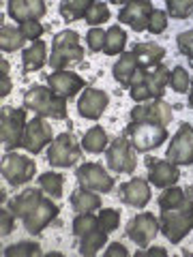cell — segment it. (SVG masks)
<instances>
[{
    "label": "cell",
    "mask_w": 193,
    "mask_h": 257,
    "mask_svg": "<svg viewBox=\"0 0 193 257\" xmlns=\"http://www.w3.org/2000/svg\"><path fill=\"white\" fill-rule=\"evenodd\" d=\"M159 231L172 244H178L180 240L193 231V195L189 193L182 204L174 208H163L159 214Z\"/></svg>",
    "instance_id": "6da1fadb"
},
{
    "label": "cell",
    "mask_w": 193,
    "mask_h": 257,
    "mask_svg": "<svg viewBox=\"0 0 193 257\" xmlns=\"http://www.w3.org/2000/svg\"><path fill=\"white\" fill-rule=\"evenodd\" d=\"M170 73L172 71L165 67L163 62L155 69H146V71H138L133 77L131 86H129V94H131L133 101L144 103L148 99H161L165 92V86L170 84Z\"/></svg>",
    "instance_id": "7a4b0ae2"
},
{
    "label": "cell",
    "mask_w": 193,
    "mask_h": 257,
    "mask_svg": "<svg viewBox=\"0 0 193 257\" xmlns=\"http://www.w3.org/2000/svg\"><path fill=\"white\" fill-rule=\"evenodd\" d=\"M24 107L37 111V116L41 118H56V120L67 118V99L45 86L28 88L26 94H24Z\"/></svg>",
    "instance_id": "3957f363"
},
{
    "label": "cell",
    "mask_w": 193,
    "mask_h": 257,
    "mask_svg": "<svg viewBox=\"0 0 193 257\" xmlns=\"http://www.w3.org/2000/svg\"><path fill=\"white\" fill-rule=\"evenodd\" d=\"M73 236L79 240V253L86 257L96 255L108 242V231L101 227L99 216L90 212L77 214L73 219Z\"/></svg>",
    "instance_id": "277c9868"
},
{
    "label": "cell",
    "mask_w": 193,
    "mask_h": 257,
    "mask_svg": "<svg viewBox=\"0 0 193 257\" xmlns=\"http://www.w3.org/2000/svg\"><path fill=\"white\" fill-rule=\"evenodd\" d=\"M84 60V47L79 45V35L75 30H62L54 35L52 41V56L50 67L54 71H64L71 64H77Z\"/></svg>",
    "instance_id": "5b68a950"
},
{
    "label": "cell",
    "mask_w": 193,
    "mask_h": 257,
    "mask_svg": "<svg viewBox=\"0 0 193 257\" xmlns=\"http://www.w3.org/2000/svg\"><path fill=\"white\" fill-rule=\"evenodd\" d=\"M26 109L3 107L0 109V142L7 150H15L24 146V135H26Z\"/></svg>",
    "instance_id": "8992f818"
},
{
    "label": "cell",
    "mask_w": 193,
    "mask_h": 257,
    "mask_svg": "<svg viewBox=\"0 0 193 257\" xmlns=\"http://www.w3.org/2000/svg\"><path fill=\"white\" fill-rule=\"evenodd\" d=\"M125 138L131 142V146L138 152H148L152 148H159L167 140V128L150 122H133L131 120L125 126Z\"/></svg>",
    "instance_id": "52a82bcc"
},
{
    "label": "cell",
    "mask_w": 193,
    "mask_h": 257,
    "mask_svg": "<svg viewBox=\"0 0 193 257\" xmlns=\"http://www.w3.org/2000/svg\"><path fill=\"white\" fill-rule=\"evenodd\" d=\"M47 161L54 167H71L75 163H82V148H79L75 135L71 131L56 135L47 150Z\"/></svg>",
    "instance_id": "ba28073f"
},
{
    "label": "cell",
    "mask_w": 193,
    "mask_h": 257,
    "mask_svg": "<svg viewBox=\"0 0 193 257\" xmlns=\"http://www.w3.org/2000/svg\"><path fill=\"white\" fill-rule=\"evenodd\" d=\"M0 163H3V167H0L3 178L9 182L11 187H20V184L30 182L32 176L37 172L35 161L28 159V157H22L18 152H7Z\"/></svg>",
    "instance_id": "9c48e42d"
},
{
    "label": "cell",
    "mask_w": 193,
    "mask_h": 257,
    "mask_svg": "<svg viewBox=\"0 0 193 257\" xmlns=\"http://www.w3.org/2000/svg\"><path fill=\"white\" fill-rule=\"evenodd\" d=\"M106 163L112 172L116 174H133L138 167V157L127 138H116L112 140L106 152Z\"/></svg>",
    "instance_id": "30bf717a"
},
{
    "label": "cell",
    "mask_w": 193,
    "mask_h": 257,
    "mask_svg": "<svg viewBox=\"0 0 193 257\" xmlns=\"http://www.w3.org/2000/svg\"><path fill=\"white\" fill-rule=\"evenodd\" d=\"M165 159L174 165H193V126L182 122L165 150Z\"/></svg>",
    "instance_id": "8fae6325"
},
{
    "label": "cell",
    "mask_w": 193,
    "mask_h": 257,
    "mask_svg": "<svg viewBox=\"0 0 193 257\" xmlns=\"http://www.w3.org/2000/svg\"><path fill=\"white\" fill-rule=\"evenodd\" d=\"M133 122H150L157 126H167L172 122V105L165 103L163 99H155L150 103H142V105H135L131 111H129Z\"/></svg>",
    "instance_id": "7c38bea8"
},
{
    "label": "cell",
    "mask_w": 193,
    "mask_h": 257,
    "mask_svg": "<svg viewBox=\"0 0 193 257\" xmlns=\"http://www.w3.org/2000/svg\"><path fill=\"white\" fill-rule=\"evenodd\" d=\"M75 178L79 187L90 189L94 193H110L114 189V178L106 172V167L99 163H84L75 170Z\"/></svg>",
    "instance_id": "4fadbf2b"
},
{
    "label": "cell",
    "mask_w": 193,
    "mask_h": 257,
    "mask_svg": "<svg viewBox=\"0 0 193 257\" xmlns=\"http://www.w3.org/2000/svg\"><path fill=\"white\" fill-rule=\"evenodd\" d=\"M58 214H60V208L56 206V202H52L50 197H43L41 202H39L22 219L24 221V229H26L30 236H39L52 221H56V216Z\"/></svg>",
    "instance_id": "5bb4252c"
},
{
    "label": "cell",
    "mask_w": 193,
    "mask_h": 257,
    "mask_svg": "<svg viewBox=\"0 0 193 257\" xmlns=\"http://www.w3.org/2000/svg\"><path fill=\"white\" fill-rule=\"evenodd\" d=\"M159 234V219L152 212H142V214H135L131 223L127 225V236L133 240L140 248L148 246L155 236Z\"/></svg>",
    "instance_id": "9a60e30c"
},
{
    "label": "cell",
    "mask_w": 193,
    "mask_h": 257,
    "mask_svg": "<svg viewBox=\"0 0 193 257\" xmlns=\"http://www.w3.org/2000/svg\"><path fill=\"white\" fill-rule=\"evenodd\" d=\"M152 11H155V7L148 0H129V3H123V9L118 11V22L127 24L138 32L148 30Z\"/></svg>",
    "instance_id": "2e32d148"
},
{
    "label": "cell",
    "mask_w": 193,
    "mask_h": 257,
    "mask_svg": "<svg viewBox=\"0 0 193 257\" xmlns=\"http://www.w3.org/2000/svg\"><path fill=\"white\" fill-rule=\"evenodd\" d=\"M144 165H146V170H148V180L159 189L174 187L180 178L178 165L170 163L167 159L163 161V159H157V157H146L144 159Z\"/></svg>",
    "instance_id": "e0dca14e"
},
{
    "label": "cell",
    "mask_w": 193,
    "mask_h": 257,
    "mask_svg": "<svg viewBox=\"0 0 193 257\" xmlns=\"http://www.w3.org/2000/svg\"><path fill=\"white\" fill-rule=\"evenodd\" d=\"M52 142H54L52 126L47 124L41 116L32 118L26 126V135H24V148H26L30 155H39V152Z\"/></svg>",
    "instance_id": "ac0fdd59"
},
{
    "label": "cell",
    "mask_w": 193,
    "mask_h": 257,
    "mask_svg": "<svg viewBox=\"0 0 193 257\" xmlns=\"http://www.w3.org/2000/svg\"><path fill=\"white\" fill-rule=\"evenodd\" d=\"M108 103H110L108 92L99 90V88H86V92L77 101V111L82 118L99 120L103 116V111H106Z\"/></svg>",
    "instance_id": "d6986e66"
},
{
    "label": "cell",
    "mask_w": 193,
    "mask_h": 257,
    "mask_svg": "<svg viewBox=\"0 0 193 257\" xmlns=\"http://www.w3.org/2000/svg\"><path fill=\"white\" fill-rule=\"evenodd\" d=\"M7 9H9L11 18L20 24L39 22L47 13V7L43 0H9Z\"/></svg>",
    "instance_id": "ffe728a7"
},
{
    "label": "cell",
    "mask_w": 193,
    "mask_h": 257,
    "mask_svg": "<svg viewBox=\"0 0 193 257\" xmlns=\"http://www.w3.org/2000/svg\"><path fill=\"white\" fill-rule=\"evenodd\" d=\"M120 202L131 206V208H144L150 202V187L146 180L142 178H133V180H127L120 184Z\"/></svg>",
    "instance_id": "44dd1931"
},
{
    "label": "cell",
    "mask_w": 193,
    "mask_h": 257,
    "mask_svg": "<svg viewBox=\"0 0 193 257\" xmlns=\"http://www.w3.org/2000/svg\"><path fill=\"white\" fill-rule=\"evenodd\" d=\"M47 86H50L56 94L67 99V96L82 90L86 86V79L79 77L77 73H69V71H54V73L47 75Z\"/></svg>",
    "instance_id": "7402d4cb"
},
{
    "label": "cell",
    "mask_w": 193,
    "mask_h": 257,
    "mask_svg": "<svg viewBox=\"0 0 193 257\" xmlns=\"http://www.w3.org/2000/svg\"><path fill=\"white\" fill-rule=\"evenodd\" d=\"M133 56H135V60H138V67L142 71H146V69L159 67L161 60L165 58V50L157 43H135Z\"/></svg>",
    "instance_id": "603a6c76"
},
{
    "label": "cell",
    "mask_w": 193,
    "mask_h": 257,
    "mask_svg": "<svg viewBox=\"0 0 193 257\" xmlns=\"http://www.w3.org/2000/svg\"><path fill=\"white\" fill-rule=\"evenodd\" d=\"M41 199H43V193L39 189H26V191H22L20 195L11 197L9 202H7V208H9L18 219H24Z\"/></svg>",
    "instance_id": "cb8c5ba5"
},
{
    "label": "cell",
    "mask_w": 193,
    "mask_h": 257,
    "mask_svg": "<svg viewBox=\"0 0 193 257\" xmlns=\"http://www.w3.org/2000/svg\"><path fill=\"white\" fill-rule=\"evenodd\" d=\"M138 71H140V67H138V60H135L133 52H123L114 64V69H112V75H114V79L120 86L129 88Z\"/></svg>",
    "instance_id": "d4e9b609"
},
{
    "label": "cell",
    "mask_w": 193,
    "mask_h": 257,
    "mask_svg": "<svg viewBox=\"0 0 193 257\" xmlns=\"http://www.w3.org/2000/svg\"><path fill=\"white\" fill-rule=\"evenodd\" d=\"M71 206L77 214H86V212H94L101 208V197L94 191L79 187L71 193Z\"/></svg>",
    "instance_id": "484cf974"
},
{
    "label": "cell",
    "mask_w": 193,
    "mask_h": 257,
    "mask_svg": "<svg viewBox=\"0 0 193 257\" xmlns=\"http://www.w3.org/2000/svg\"><path fill=\"white\" fill-rule=\"evenodd\" d=\"M47 60V47L43 41H35L30 47H26L22 54V62H24V73H32L39 71Z\"/></svg>",
    "instance_id": "4316f807"
},
{
    "label": "cell",
    "mask_w": 193,
    "mask_h": 257,
    "mask_svg": "<svg viewBox=\"0 0 193 257\" xmlns=\"http://www.w3.org/2000/svg\"><path fill=\"white\" fill-rule=\"evenodd\" d=\"M82 146L86 152H92V155H99V152L106 150L108 146V133H106V128L103 126H92L90 131H86L84 133V138H82Z\"/></svg>",
    "instance_id": "83f0119b"
},
{
    "label": "cell",
    "mask_w": 193,
    "mask_h": 257,
    "mask_svg": "<svg viewBox=\"0 0 193 257\" xmlns=\"http://www.w3.org/2000/svg\"><path fill=\"white\" fill-rule=\"evenodd\" d=\"M90 7H92V0H64V3H60L58 11L64 22H75V20L86 18Z\"/></svg>",
    "instance_id": "f1b7e54d"
},
{
    "label": "cell",
    "mask_w": 193,
    "mask_h": 257,
    "mask_svg": "<svg viewBox=\"0 0 193 257\" xmlns=\"http://www.w3.org/2000/svg\"><path fill=\"white\" fill-rule=\"evenodd\" d=\"M24 35L18 26H9V24L3 22V28H0V47L3 52H18L24 45Z\"/></svg>",
    "instance_id": "f546056e"
},
{
    "label": "cell",
    "mask_w": 193,
    "mask_h": 257,
    "mask_svg": "<svg viewBox=\"0 0 193 257\" xmlns=\"http://www.w3.org/2000/svg\"><path fill=\"white\" fill-rule=\"evenodd\" d=\"M39 187L43 193H47L50 197L58 199L62 195V187H64V176L56 174V172H45L39 176Z\"/></svg>",
    "instance_id": "4dcf8cb0"
},
{
    "label": "cell",
    "mask_w": 193,
    "mask_h": 257,
    "mask_svg": "<svg viewBox=\"0 0 193 257\" xmlns=\"http://www.w3.org/2000/svg\"><path fill=\"white\" fill-rule=\"evenodd\" d=\"M125 43H127V32L120 28V26H112L108 30V37H106V52L108 56H120L125 52Z\"/></svg>",
    "instance_id": "1f68e13d"
},
{
    "label": "cell",
    "mask_w": 193,
    "mask_h": 257,
    "mask_svg": "<svg viewBox=\"0 0 193 257\" xmlns=\"http://www.w3.org/2000/svg\"><path fill=\"white\" fill-rule=\"evenodd\" d=\"M167 15L174 20H187L193 15V0H167Z\"/></svg>",
    "instance_id": "d6a6232c"
},
{
    "label": "cell",
    "mask_w": 193,
    "mask_h": 257,
    "mask_svg": "<svg viewBox=\"0 0 193 257\" xmlns=\"http://www.w3.org/2000/svg\"><path fill=\"white\" fill-rule=\"evenodd\" d=\"M5 255L7 257H37V255H41V246H39L37 242H15L11 246H7L5 248Z\"/></svg>",
    "instance_id": "836d02e7"
},
{
    "label": "cell",
    "mask_w": 193,
    "mask_h": 257,
    "mask_svg": "<svg viewBox=\"0 0 193 257\" xmlns=\"http://www.w3.org/2000/svg\"><path fill=\"white\" fill-rule=\"evenodd\" d=\"M84 20L88 26H99V24L110 20V7L106 3H92V7L88 9Z\"/></svg>",
    "instance_id": "e575fe53"
},
{
    "label": "cell",
    "mask_w": 193,
    "mask_h": 257,
    "mask_svg": "<svg viewBox=\"0 0 193 257\" xmlns=\"http://www.w3.org/2000/svg\"><path fill=\"white\" fill-rule=\"evenodd\" d=\"M170 86L174 92H187L191 88V77L184 67H176L170 73Z\"/></svg>",
    "instance_id": "d590c367"
},
{
    "label": "cell",
    "mask_w": 193,
    "mask_h": 257,
    "mask_svg": "<svg viewBox=\"0 0 193 257\" xmlns=\"http://www.w3.org/2000/svg\"><path fill=\"white\" fill-rule=\"evenodd\" d=\"M99 223L108 234H112V231H116L120 227V212L114 210V208H106V210H101V214H99Z\"/></svg>",
    "instance_id": "8d00e7d4"
},
{
    "label": "cell",
    "mask_w": 193,
    "mask_h": 257,
    "mask_svg": "<svg viewBox=\"0 0 193 257\" xmlns=\"http://www.w3.org/2000/svg\"><path fill=\"white\" fill-rule=\"evenodd\" d=\"M106 37H108V32L103 28H90L88 35H86L88 50L90 52H103L106 50Z\"/></svg>",
    "instance_id": "74e56055"
},
{
    "label": "cell",
    "mask_w": 193,
    "mask_h": 257,
    "mask_svg": "<svg viewBox=\"0 0 193 257\" xmlns=\"http://www.w3.org/2000/svg\"><path fill=\"white\" fill-rule=\"evenodd\" d=\"M176 43H178V52L187 56V58H189V64L193 67V30L180 32V35L176 37Z\"/></svg>",
    "instance_id": "f35d334b"
},
{
    "label": "cell",
    "mask_w": 193,
    "mask_h": 257,
    "mask_svg": "<svg viewBox=\"0 0 193 257\" xmlns=\"http://www.w3.org/2000/svg\"><path fill=\"white\" fill-rule=\"evenodd\" d=\"M20 30H22L24 39H28V41H41L45 26H41L39 22H26V24H20Z\"/></svg>",
    "instance_id": "ab89813d"
},
{
    "label": "cell",
    "mask_w": 193,
    "mask_h": 257,
    "mask_svg": "<svg viewBox=\"0 0 193 257\" xmlns=\"http://www.w3.org/2000/svg\"><path fill=\"white\" fill-rule=\"evenodd\" d=\"M167 26V15L163 11L155 9L150 15V22H148V32H152V35H161V32L165 30Z\"/></svg>",
    "instance_id": "60d3db41"
},
{
    "label": "cell",
    "mask_w": 193,
    "mask_h": 257,
    "mask_svg": "<svg viewBox=\"0 0 193 257\" xmlns=\"http://www.w3.org/2000/svg\"><path fill=\"white\" fill-rule=\"evenodd\" d=\"M13 225H15V214L9 210V208L3 206V210H0V234L9 236L13 231Z\"/></svg>",
    "instance_id": "b9f144b4"
},
{
    "label": "cell",
    "mask_w": 193,
    "mask_h": 257,
    "mask_svg": "<svg viewBox=\"0 0 193 257\" xmlns=\"http://www.w3.org/2000/svg\"><path fill=\"white\" fill-rule=\"evenodd\" d=\"M129 251L125 248V244L120 242H112L108 248H106V257H127Z\"/></svg>",
    "instance_id": "7bdbcfd3"
},
{
    "label": "cell",
    "mask_w": 193,
    "mask_h": 257,
    "mask_svg": "<svg viewBox=\"0 0 193 257\" xmlns=\"http://www.w3.org/2000/svg\"><path fill=\"white\" fill-rule=\"evenodd\" d=\"M165 255H167V251L163 246H152V248H148V251L140 248V251L135 253V257H165Z\"/></svg>",
    "instance_id": "ee69618b"
},
{
    "label": "cell",
    "mask_w": 193,
    "mask_h": 257,
    "mask_svg": "<svg viewBox=\"0 0 193 257\" xmlns=\"http://www.w3.org/2000/svg\"><path fill=\"white\" fill-rule=\"evenodd\" d=\"M11 77L9 75H3V77H0V96H3V99H5V96L7 94H11Z\"/></svg>",
    "instance_id": "f6af8a7d"
},
{
    "label": "cell",
    "mask_w": 193,
    "mask_h": 257,
    "mask_svg": "<svg viewBox=\"0 0 193 257\" xmlns=\"http://www.w3.org/2000/svg\"><path fill=\"white\" fill-rule=\"evenodd\" d=\"M189 105L193 107V84H191V88H189Z\"/></svg>",
    "instance_id": "bcb514c9"
},
{
    "label": "cell",
    "mask_w": 193,
    "mask_h": 257,
    "mask_svg": "<svg viewBox=\"0 0 193 257\" xmlns=\"http://www.w3.org/2000/svg\"><path fill=\"white\" fill-rule=\"evenodd\" d=\"M191 195H193V187H191Z\"/></svg>",
    "instance_id": "7dc6e473"
}]
</instances>
